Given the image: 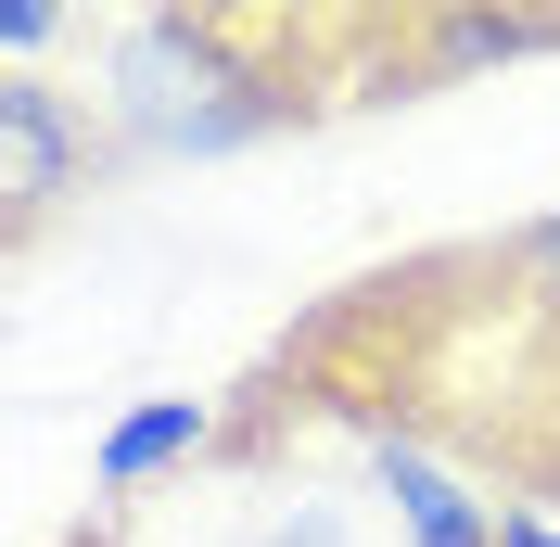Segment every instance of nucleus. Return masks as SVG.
<instances>
[{"label":"nucleus","instance_id":"obj_1","mask_svg":"<svg viewBox=\"0 0 560 547\" xmlns=\"http://www.w3.org/2000/svg\"><path fill=\"white\" fill-rule=\"evenodd\" d=\"M306 115H318V51H268V38L217 26V13H178V0H140L103 38V140L115 153L205 166V153L280 140Z\"/></svg>","mask_w":560,"mask_h":547},{"label":"nucleus","instance_id":"obj_2","mask_svg":"<svg viewBox=\"0 0 560 547\" xmlns=\"http://www.w3.org/2000/svg\"><path fill=\"white\" fill-rule=\"evenodd\" d=\"M103 153H115V140L90 128V103H65L38 65L0 77V230H13V242L51 230V205H65V191H90V166H103Z\"/></svg>","mask_w":560,"mask_h":547},{"label":"nucleus","instance_id":"obj_3","mask_svg":"<svg viewBox=\"0 0 560 547\" xmlns=\"http://www.w3.org/2000/svg\"><path fill=\"white\" fill-rule=\"evenodd\" d=\"M560 51V0H408V38L383 65V103H408L420 77H471V65H535Z\"/></svg>","mask_w":560,"mask_h":547},{"label":"nucleus","instance_id":"obj_4","mask_svg":"<svg viewBox=\"0 0 560 547\" xmlns=\"http://www.w3.org/2000/svg\"><path fill=\"white\" fill-rule=\"evenodd\" d=\"M370 484L395 497V522H408V547H497V497H471V484L433 458V445H408V433H370Z\"/></svg>","mask_w":560,"mask_h":547},{"label":"nucleus","instance_id":"obj_5","mask_svg":"<svg viewBox=\"0 0 560 547\" xmlns=\"http://www.w3.org/2000/svg\"><path fill=\"white\" fill-rule=\"evenodd\" d=\"M205 445H217V408H205V395H140V408H115V420H103V445H90V484H103V497H140V484L191 472Z\"/></svg>","mask_w":560,"mask_h":547},{"label":"nucleus","instance_id":"obj_6","mask_svg":"<svg viewBox=\"0 0 560 547\" xmlns=\"http://www.w3.org/2000/svg\"><path fill=\"white\" fill-rule=\"evenodd\" d=\"M178 13H217V26H243V38H268V51H331V38H357L383 0H178Z\"/></svg>","mask_w":560,"mask_h":547},{"label":"nucleus","instance_id":"obj_7","mask_svg":"<svg viewBox=\"0 0 560 547\" xmlns=\"http://www.w3.org/2000/svg\"><path fill=\"white\" fill-rule=\"evenodd\" d=\"M65 26H77V0H0V77H13V65H38Z\"/></svg>","mask_w":560,"mask_h":547},{"label":"nucleus","instance_id":"obj_8","mask_svg":"<svg viewBox=\"0 0 560 547\" xmlns=\"http://www.w3.org/2000/svg\"><path fill=\"white\" fill-rule=\"evenodd\" d=\"M510 268H548V280H560V205H548V217H535V230H523V242H510Z\"/></svg>","mask_w":560,"mask_h":547},{"label":"nucleus","instance_id":"obj_9","mask_svg":"<svg viewBox=\"0 0 560 547\" xmlns=\"http://www.w3.org/2000/svg\"><path fill=\"white\" fill-rule=\"evenodd\" d=\"M497 547H560V522H535V510H510V522H497Z\"/></svg>","mask_w":560,"mask_h":547},{"label":"nucleus","instance_id":"obj_10","mask_svg":"<svg viewBox=\"0 0 560 547\" xmlns=\"http://www.w3.org/2000/svg\"><path fill=\"white\" fill-rule=\"evenodd\" d=\"M90 547H103V535H90Z\"/></svg>","mask_w":560,"mask_h":547}]
</instances>
